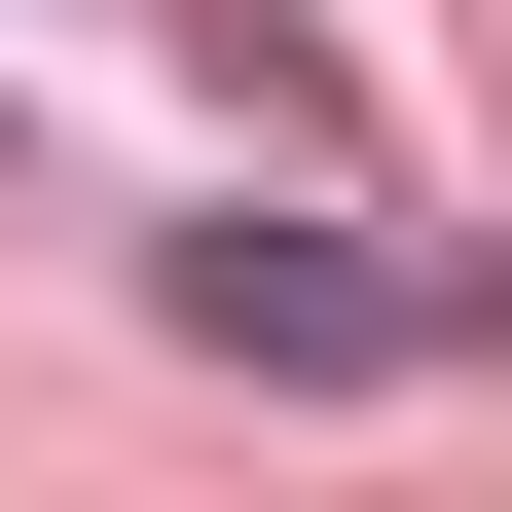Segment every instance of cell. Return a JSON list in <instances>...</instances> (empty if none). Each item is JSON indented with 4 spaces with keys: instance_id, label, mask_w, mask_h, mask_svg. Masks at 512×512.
I'll return each mask as SVG.
<instances>
[{
    "instance_id": "6da1fadb",
    "label": "cell",
    "mask_w": 512,
    "mask_h": 512,
    "mask_svg": "<svg viewBox=\"0 0 512 512\" xmlns=\"http://www.w3.org/2000/svg\"><path fill=\"white\" fill-rule=\"evenodd\" d=\"M147 330H183V366H256V403H366L439 293H403L366 220H147Z\"/></svg>"
}]
</instances>
